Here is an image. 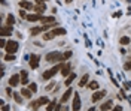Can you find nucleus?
Listing matches in <instances>:
<instances>
[{"label":"nucleus","mask_w":131,"mask_h":111,"mask_svg":"<svg viewBox=\"0 0 131 111\" xmlns=\"http://www.w3.org/2000/svg\"><path fill=\"white\" fill-rule=\"evenodd\" d=\"M63 66H64V63H55L54 66L51 69H46V71H43V74H42V78L43 80H51V78L54 77V75H57L58 72H61V69H63Z\"/></svg>","instance_id":"1"},{"label":"nucleus","mask_w":131,"mask_h":111,"mask_svg":"<svg viewBox=\"0 0 131 111\" xmlns=\"http://www.w3.org/2000/svg\"><path fill=\"white\" fill-rule=\"evenodd\" d=\"M63 60H64V57L60 51H51L46 54V62H49V63H60Z\"/></svg>","instance_id":"2"},{"label":"nucleus","mask_w":131,"mask_h":111,"mask_svg":"<svg viewBox=\"0 0 131 111\" xmlns=\"http://www.w3.org/2000/svg\"><path fill=\"white\" fill-rule=\"evenodd\" d=\"M18 47H19V45H18V42L10 39V41H8V45H6L5 51L8 53V54H15V53L18 51Z\"/></svg>","instance_id":"3"},{"label":"nucleus","mask_w":131,"mask_h":111,"mask_svg":"<svg viewBox=\"0 0 131 111\" xmlns=\"http://www.w3.org/2000/svg\"><path fill=\"white\" fill-rule=\"evenodd\" d=\"M81 110V96L79 93H73V104H72V111Z\"/></svg>","instance_id":"4"},{"label":"nucleus","mask_w":131,"mask_h":111,"mask_svg":"<svg viewBox=\"0 0 131 111\" xmlns=\"http://www.w3.org/2000/svg\"><path fill=\"white\" fill-rule=\"evenodd\" d=\"M106 90H100V92H94V93H92V96H91V101H92V102L95 104V102H98V101H101V99H103V98H104V96H106Z\"/></svg>","instance_id":"5"},{"label":"nucleus","mask_w":131,"mask_h":111,"mask_svg":"<svg viewBox=\"0 0 131 111\" xmlns=\"http://www.w3.org/2000/svg\"><path fill=\"white\" fill-rule=\"evenodd\" d=\"M39 60H40V56L39 54H31L30 56V68L31 69L39 68Z\"/></svg>","instance_id":"6"},{"label":"nucleus","mask_w":131,"mask_h":111,"mask_svg":"<svg viewBox=\"0 0 131 111\" xmlns=\"http://www.w3.org/2000/svg\"><path fill=\"white\" fill-rule=\"evenodd\" d=\"M72 95H73V89H72V87H69L64 93H63L61 99H60V102H61V104H66L69 99H70V96H72Z\"/></svg>","instance_id":"7"},{"label":"nucleus","mask_w":131,"mask_h":111,"mask_svg":"<svg viewBox=\"0 0 131 111\" xmlns=\"http://www.w3.org/2000/svg\"><path fill=\"white\" fill-rule=\"evenodd\" d=\"M19 81H21V75L19 74H15V75H12L10 80H9V86L10 87H16V86L19 84Z\"/></svg>","instance_id":"8"},{"label":"nucleus","mask_w":131,"mask_h":111,"mask_svg":"<svg viewBox=\"0 0 131 111\" xmlns=\"http://www.w3.org/2000/svg\"><path fill=\"white\" fill-rule=\"evenodd\" d=\"M113 108V101L112 99H107L106 102L101 104V107H100V111H109Z\"/></svg>","instance_id":"9"},{"label":"nucleus","mask_w":131,"mask_h":111,"mask_svg":"<svg viewBox=\"0 0 131 111\" xmlns=\"http://www.w3.org/2000/svg\"><path fill=\"white\" fill-rule=\"evenodd\" d=\"M12 32H14V30H12V27L10 26H5V27L0 29V36H2V38H5V36H10Z\"/></svg>","instance_id":"10"},{"label":"nucleus","mask_w":131,"mask_h":111,"mask_svg":"<svg viewBox=\"0 0 131 111\" xmlns=\"http://www.w3.org/2000/svg\"><path fill=\"white\" fill-rule=\"evenodd\" d=\"M43 15H39V14H28L27 15V21L30 23H36V21H40Z\"/></svg>","instance_id":"11"},{"label":"nucleus","mask_w":131,"mask_h":111,"mask_svg":"<svg viewBox=\"0 0 131 111\" xmlns=\"http://www.w3.org/2000/svg\"><path fill=\"white\" fill-rule=\"evenodd\" d=\"M72 66H70V63H64V66H63V69H61V75L63 77H69L72 72Z\"/></svg>","instance_id":"12"},{"label":"nucleus","mask_w":131,"mask_h":111,"mask_svg":"<svg viewBox=\"0 0 131 111\" xmlns=\"http://www.w3.org/2000/svg\"><path fill=\"white\" fill-rule=\"evenodd\" d=\"M19 8L25 9V11H31V9H34V5H33L31 2H21L19 3Z\"/></svg>","instance_id":"13"},{"label":"nucleus","mask_w":131,"mask_h":111,"mask_svg":"<svg viewBox=\"0 0 131 111\" xmlns=\"http://www.w3.org/2000/svg\"><path fill=\"white\" fill-rule=\"evenodd\" d=\"M45 11H46V5H45V3H42V5H34V12H36V14L42 15Z\"/></svg>","instance_id":"14"},{"label":"nucleus","mask_w":131,"mask_h":111,"mask_svg":"<svg viewBox=\"0 0 131 111\" xmlns=\"http://www.w3.org/2000/svg\"><path fill=\"white\" fill-rule=\"evenodd\" d=\"M88 83H90V75L85 74V75H82V78L79 80V87H85V86H88Z\"/></svg>","instance_id":"15"},{"label":"nucleus","mask_w":131,"mask_h":111,"mask_svg":"<svg viewBox=\"0 0 131 111\" xmlns=\"http://www.w3.org/2000/svg\"><path fill=\"white\" fill-rule=\"evenodd\" d=\"M21 95H23L24 98H27V99H30V98L33 96V92L30 90V89H25V87H23V89H21Z\"/></svg>","instance_id":"16"},{"label":"nucleus","mask_w":131,"mask_h":111,"mask_svg":"<svg viewBox=\"0 0 131 111\" xmlns=\"http://www.w3.org/2000/svg\"><path fill=\"white\" fill-rule=\"evenodd\" d=\"M98 87H100L98 81H90V83H88V89H90V90H92V92H97Z\"/></svg>","instance_id":"17"},{"label":"nucleus","mask_w":131,"mask_h":111,"mask_svg":"<svg viewBox=\"0 0 131 111\" xmlns=\"http://www.w3.org/2000/svg\"><path fill=\"white\" fill-rule=\"evenodd\" d=\"M40 21L43 23V24H52V23H57L54 17H42Z\"/></svg>","instance_id":"18"},{"label":"nucleus","mask_w":131,"mask_h":111,"mask_svg":"<svg viewBox=\"0 0 131 111\" xmlns=\"http://www.w3.org/2000/svg\"><path fill=\"white\" fill-rule=\"evenodd\" d=\"M42 32H45V30H43V26H42V27H33L31 30H30V33H31L33 36H36V35L42 33Z\"/></svg>","instance_id":"19"},{"label":"nucleus","mask_w":131,"mask_h":111,"mask_svg":"<svg viewBox=\"0 0 131 111\" xmlns=\"http://www.w3.org/2000/svg\"><path fill=\"white\" fill-rule=\"evenodd\" d=\"M58 104L55 102V101H51V102L46 105V111H55V108H57Z\"/></svg>","instance_id":"20"},{"label":"nucleus","mask_w":131,"mask_h":111,"mask_svg":"<svg viewBox=\"0 0 131 111\" xmlns=\"http://www.w3.org/2000/svg\"><path fill=\"white\" fill-rule=\"evenodd\" d=\"M55 38V35H54V32L51 30V32H46V33H43V39L45 41H51V39H54Z\"/></svg>","instance_id":"21"},{"label":"nucleus","mask_w":131,"mask_h":111,"mask_svg":"<svg viewBox=\"0 0 131 111\" xmlns=\"http://www.w3.org/2000/svg\"><path fill=\"white\" fill-rule=\"evenodd\" d=\"M74 78H76V74H73V72H72L69 77L66 78V86H70V84H72V83L74 81Z\"/></svg>","instance_id":"22"},{"label":"nucleus","mask_w":131,"mask_h":111,"mask_svg":"<svg viewBox=\"0 0 131 111\" xmlns=\"http://www.w3.org/2000/svg\"><path fill=\"white\" fill-rule=\"evenodd\" d=\"M52 32H54L55 36H58V35H66V29H63V27H57V29H54Z\"/></svg>","instance_id":"23"},{"label":"nucleus","mask_w":131,"mask_h":111,"mask_svg":"<svg viewBox=\"0 0 131 111\" xmlns=\"http://www.w3.org/2000/svg\"><path fill=\"white\" fill-rule=\"evenodd\" d=\"M15 24V18H14V15H8V18H6V26H14Z\"/></svg>","instance_id":"24"},{"label":"nucleus","mask_w":131,"mask_h":111,"mask_svg":"<svg viewBox=\"0 0 131 111\" xmlns=\"http://www.w3.org/2000/svg\"><path fill=\"white\" fill-rule=\"evenodd\" d=\"M37 102H39V105H48L49 99L46 98V96H42V98H39V99H37Z\"/></svg>","instance_id":"25"},{"label":"nucleus","mask_w":131,"mask_h":111,"mask_svg":"<svg viewBox=\"0 0 131 111\" xmlns=\"http://www.w3.org/2000/svg\"><path fill=\"white\" fill-rule=\"evenodd\" d=\"M130 36H122L121 39H119V42H121V45H128L130 44Z\"/></svg>","instance_id":"26"},{"label":"nucleus","mask_w":131,"mask_h":111,"mask_svg":"<svg viewBox=\"0 0 131 111\" xmlns=\"http://www.w3.org/2000/svg\"><path fill=\"white\" fill-rule=\"evenodd\" d=\"M18 15L21 17V20H27V15H28V14L25 12L24 9H19V12H18Z\"/></svg>","instance_id":"27"},{"label":"nucleus","mask_w":131,"mask_h":111,"mask_svg":"<svg viewBox=\"0 0 131 111\" xmlns=\"http://www.w3.org/2000/svg\"><path fill=\"white\" fill-rule=\"evenodd\" d=\"M21 96H23V95H19V93H14V99L16 101V104H23V99H21Z\"/></svg>","instance_id":"28"},{"label":"nucleus","mask_w":131,"mask_h":111,"mask_svg":"<svg viewBox=\"0 0 131 111\" xmlns=\"http://www.w3.org/2000/svg\"><path fill=\"white\" fill-rule=\"evenodd\" d=\"M54 87H55V83H54V81H51V83L45 87V90H46V92H51V90H54Z\"/></svg>","instance_id":"29"},{"label":"nucleus","mask_w":131,"mask_h":111,"mask_svg":"<svg viewBox=\"0 0 131 111\" xmlns=\"http://www.w3.org/2000/svg\"><path fill=\"white\" fill-rule=\"evenodd\" d=\"M28 89L31 90L33 93H36V92H37V84H36V83H30V86H28Z\"/></svg>","instance_id":"30"},{"label":"nucleus","mask_w":131,"mask_h":111,"mask_svg":"<svg viewBox=\"0 0 131 111\" xmlns=\"http://www.w3.org/2000/svg\"><path fill=\"white\" fill-rule=\"evenodd\" d=\"M5 60H6V62H14V60H15V54H6V56H5Z\"/></svg>","instance_id":"31"},{"label":"nucleus","mask_w":131,"mask_h":111,"mask_svg":"<svg viewBox=\"0 0 131 111\" xmlns=\"http://www.w3.org/2000/svg\"><path fill=\"white\" fill-rule=\"evenodd\" d=\"M19 75H21V80H24V78H27V77H28V72H27L25 69H23V71L19 72Z\"/></svg>","instance_id":"32"},{"label":"nucleus","mask_w":131,"mask_h":111,"mask_svg":"<svg viewBox=\"0 0 131 111\" xmlns=\"http://www.w3.org/2000/svg\"><path fill=\"white\" fill-rule=\"evenodd\" d=\"M72 54H73L72 51H66V53H63V57H64V60L70 59V57H72Z\"/></svg>","instance_id":"33"},{"label":"nucleus","mask_w":131,"mask_h":111,"mask_svg":"<svg viewBox=\"0 0 131 111\" xmlns=\"http://www.w3.org/2000/svg\"><path fill=\"white\" fill-rule=\"evenodd\" d=\"M124 89L130 90V89H131V81H124Z\"/></svg>","instance_id":"34"},{"label":"nucleus","mask_w":131,"mask_h":111,"mask_svg":"<svg viewBox=\"0 0 131 111\" xmlns=\"http://www.w3.org/2000/svg\"><path fill=\"white\" fill-rule=\"evenodd\" d=\"M124 69H125V71H131V60H130V62H127V63L124 65Z\"/></svg>","instance_id":"35"},{"label":"nucleus","mask_w":131,"mask_h":111,"mask_svg":"<svg viewBox=\"0 0 131 111\" xmlns=\"http://www.w3.org/2000/svg\"><path fill=\"white\" fill-rule=\"evenodd\" d=\"M6 45H8V42L2 38V39H0V47H2V48H6Z\"/></svg>","instance_id":"36"},{"label":"nucleus","mask_w":131,"mask_h":111,"mask_svg":"<svg viewBox=\"0 0 131 111\" xmlns=\"http://www.w3.org/2000/svg\"><path fill=\"white\" fill-rule=\"evenodd\" d=\"M112 111H122V107H121V105H116V107L112 108Z\"/></svg>","instance_id":"37"},{"label":"nucleus","mask_w":131,"mask_h":111,"mask_svg":"<svg viewBox=\"0 0 131 111\" xmlns=\"http://www.w3.org/2000/svg\"><path fill=\"white\" fill-rule=\"evenodd\" d=\"M9 110H10V107H9V105H6V104L2 107V111H9Z\"/></svg>","instance_id":"38"},{"label":"nucleus","mask_w":131,"mask_h":111,"mask_svg":"<svg viewBox=\"0 0 131 111\" xmlns=\"http://www.w3.org/2000/svg\"><path fill=\"white\" fill-rule=\"evenodd\" d=\"M121 15H122V12H121V11H118V12H115V14H113V17H115V18H119Z\"/></svg>","instance_id":"39"},{"label":"nucleus","mask_w":131,"mask_h":111,"mask_svg":"<svg viewBox=\"0 0 131 111\" xmlns=\"http://www.w3.org/2000/svg\"><path fill=\"white\" fill-rule=\"evenodd\" d=\"M6 93H8L9 96H12V95H14V93H12V89H10V86H9L8 89H6Z\"/></svg>","instance_id":"40"},{"label":"nucleus","mask_w":131,"mask_h":111,"mask_svg":"<svg viewBox=\"0 0 131 111\" xmlns=\"http://www.w3.org/2000/svg\"><path fill=\"white\" fill-rule=\"evenodd\" d=\"M21 83H23V86L28 84V78H24V80H21Z\"/></svg>","instance_id":"41"},{"label":"nucleus","mask_w":131,"mask_h":111,"mask_svg":"<svg viewBox=\"0 0 131 111\" xmlns=\"http://www.w3.org/2000/svg\"><path fill=\"white\" fill-rule=\"evenodd\" d=\"M88 111H95V108H94V107H91V108H90Z\"/></svg>","instance_id":"42"},{"label":"nucleus","mask_w":131,"mask_h":111,"mask_svg":"<svg viewBox=\"0 0 131 111\" xmlns=\"http://www.w3.org/2000/svg\"><path fill=\"white\" fill-rule=\"evenodd\" d=\"M72 2H73V0H66V3H72Z\"/></svg>","instance_id":"43"},{"label":"nucleus","mask_w":131,"mask_h":111,"mask_svg":"<svg viewBox=\"0 0 131 111\" xmlns=\"http://www.w3.org/2000/svg\"><path fill=\"white\" fill-rule=\"evenodd\" d=\"M63 111H70V110H69V108H64V110H63Z\"/></svg>","instance_id":"44"},{"label":"nucleus","mask_w":131,"mask_h":111,"mask_svg":"<svg viewBox=\"0 0 131 111\" xmlns=\"http://www.w3.org/2000/svg\"><path fill=\"white\" fill-rule=\"evenodd\" d=\"M5 2H6V0H2V3H5Z\"/></svg>","instance_id":"45"},{"label":"nucleus","mask_w":131,"mask_h":111,"mask_svg":"<svg viewBox=\"0 0 131 111\" xmlns=\"http://www.w3.org/2000/svg\"><path fill=\"white\" fill-rule=\"evenodd\" d=\"M21 2H28V0H21Z\"/></svg>","instance_id":"46"},{"label":"nucleus","mask_w":131,"mask_h":111,"mask_svg":"<svg viewBox=\"0 0 131 111\" xmlns=\"http://www.w3.org/2000/svg\"><path fill=\"white\" fill-rule=\"evenodd\" d=\"M127 2H128V3H130V2H131V0H127Z\"/></svg>","instance_id":"47"}]
</instances>
